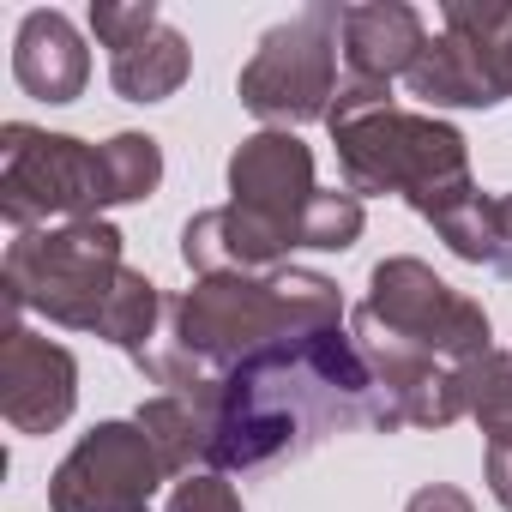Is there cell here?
<instances>
[{"mask_svg": "<svg viewBox=\"0 0 512 512\" xmlns=\"http://www.w3.org/2000/svg\"><path fill=\"white\" fill-rule=\"evenodd\" d=\"M211 416L205 470H266L344 428H380L374 368L344 326L284 338L193 392Z\"/></svg>", "mask_w": 512, "mask_h": 512, "instance_id": "6da1fadb", "label": "cell"}, {"mask_svg": "<svg viewBox=\"0 0 512 512\" xmlns=\"http://www.w3.org/2000/svg\"><path fill=\"white\" fill-rule=\"evenodd\" d=\"M320 326H344V296L326 272H302V266L223 272V278H199L169 302L163 338L145 350L139 368L163 392H199L223 380L235 362Z\"/></svg>", "mask_w": 512, "mask_h": 512, "instance_id": "7a4b0ae2", "label": "cell"}, {"mask_svg": "<svg viewBox=\"0 0 512 512\" xmlns=\"http://www.w3.org/2000/svg\"><path fill=\"white\" fill-rule=\"evenodd\" d=\"M332 145H338L344 187L356 199L362 193H398L416 217H428L446 199L476 187L464 133L434 121V115H410L398 103L368 109L356 121H332Z\"/></svg>", "mask_w": 512, "mask_h": 512, "instance_id": "3957f363", "label": "cell"}, {"mask_svg": "<svg viewBox=\"0 0 512 512\" xmlns=\"http://www.w3.org/2000/svg\"><path fill=\"white\" fill-rule=\"evenodd\" d=\"M121 229L103 217H79V223H55V229H25L7 247V320L19 314H43L49 326L67 332H97L115 284H121Z\"/></svg>", "mask_w": 512, "mask_h": 512, "instance_id": "277c9868", "label": "cell"}, {"mask_svg": "<svg viewBox=\"0 0 512 512\" xmlns=\"http://www.w3.org/2000/svg\"><path fill=\"white\" fill-rule=\"evenodd\" d=\"M350 326L374 332V338H392L404 350H422V356H434L446 368H464V362L494 350L488 308L470 302L464 290H452L446 278H434V266L410 260V253L374 266L368 296H362Z\"/></svg>", "mask_w": 512, "mask_h": 512, "instance_id": "5b68a950", "label": "cell"}, {"mask_svg": "<svg viewBox=\"0 0 512 512\" xmlns=\"http://www.w3.org/2000/svg\"><path fill=\"white\" fill-rule=\"evenodd\" d=\"M338 49H344V7L320 0V7L290 13L284 25H272L253 49V61L241 67V109L260 115L266 127L290 133L308 121L332 115L338 97Z\"/></svg>", "mask_w": 512, "mask_h": 512, "instance_id": "8992f818", "label": "cell"}, {"mask_svg": "<svg viewBox=\"0 0 512 512\" xmlns=\"http://www.w3.org/2000/svg\"><path fill=\"white\" fill-rule=\"evenodd\" d=\"M103 211V163L97 145L73 133H43L31 121L0 127V217L19 235L49 229V217L79 223Z\"/></svg>", "mask_w": 512, "mask_h": 512, "instance_id": "52a82bcc", "label": "cell"}, {"mask_svg": "<svg viewBox=\"0 0 512 512\" xmlns=\"http://www.w3.org/2000/svg\"><path fill=\"white\" fill-rule=\"evenodd\" d=\"M446 31L428 37V49L410 67V91L428 109H494L506 103L500 73V37L512 31V7L494 0H446Z\"/></svg>", "mask_w": 512, "mask_h": 512, "instance_id": "ba28073f", "label": "cell"}, {"mask_svg": "<svg viewBox=\"0 0 512 512\" xmlns=\"http://www.w3.org/2000/svg\"><path fill=\"white\" fill-rule=\"evenodd\" d=\"M163 458L139 422H97L49 476V512H151Z\"/></svg>", "mask_w": 512, "mask_h": 512, "instance_id": "9c48e42d", "label": "cell"}, {"mask_svg": "<svg viewBox=\"0 0 512 512\" xmlns=\"http://www.w3.org/2000/svg\"><path fill=\"white\" fill-rule=\"evenodd\" d=\"M91 37L109 49V85L127 103H163L187 85L193 49L151 0H97L91 7Z\"/></svg>", "mask_w": 512, "mask_h": 512, "instance_id": "30bf717a", "label": "cell"}, {"mask_svg": "<svg viewBox=\"0 0 512 512\" xmlns=\"http://www.w3.org/2000/svg\"><path fill=\"white\" fill-rule=\"evenodd\" d=\"M79 404V362L73 350L37 338L25 320H7L0 338V416L19 434H55Z\"/></svg>", "mask_w": 512, "mask_h": 512, "instance_id": "8fae6325", "label": "cell"}, {"mask_svg": "<svg viewBox=\"0 0 512 512\" xmlns=\"http://www.w3.org/2000/svg\"><path fill=\"white\" fill-rule=\"evenodd\" d=\"M314 199H320V187H314V151L296 133L266 127V133H253V139L235 145V157H229V205H247V211L272 217L302 247V223H308Z\"/></svg>", "mask_w": 512, "mask_h": 512, "instance_id": "7c38bea8", "label": "cell"}, {"mask_svg": "<svg viewBox=\"0 0 512 512\" xmlns=\"http://www.w3.org/2000/svg\"><path fill=\"white\" fill-rule=\"evenodd\" d=\"M296 253V235L278 229L272 217L247 211V205H211L193 211L181 229V260L199 278H223V272H278Z\"/></svg>", "mask_w": 512, "mask_h": 512, "instance_id": "4fadbf2b", "label": "cell"}, {"mask_svg": "<svg viewBox=\"0 0 512 512\" xmlns=\"http://www.w3.org/2000/svg\"><path fill=\"white\" fill-rule=\"evenodd\" d=\"M428 49V25L404 0H368V7H344V61L350 79L392 85L410 79L416 55Z\"/></svg>", "mask_w": 512, "mask_h": 512, "instance_id": "5bb4252c", "label": "cell"}, {"mask_svg": "<svg viewBox=\"0 0 512 512\" xmlns=\"http://www.w3.org/2000/svg\"><path fill=\"white\" fill-rule=\"evenodd\" d=\"M13 79L25 97L37 103H73L91 79V49L73 31L67 13H25L19 37H13Z\"/></svg>", "mask_w": 512, "mask_h": 512, "instance_id": "9a60e30c", "label": "cell"}, {"mask_svg": "<svg viewBox=\"0 0 512 512\" xmlns=\"http://www.w3.org/2000/svg\"><path fill=\"white\" fill-rule=\"evenodd\" d=\"M422 223H434V235L458 253V260L494 272V278H512V217H506V199H488L482 187L446 199L440 211H428Z\"/></svg>", "mask_w": 512, "mask_h": 512, "instance_id": "2e32d148", "label": "cell"}, {"mask_svg": "<svg viewBox=\"0 0 512 512\" xmlns=\"http://www.w3.org/2000/svg\"><path fill=\"white\" fill-rule=\"evenodd\" d=\"M133 422L145 428V440L157 446L169 476H193V464L211 458V416L193 392H157V398L139 404Z\"/></svg>", "mask_w": 512, "mask_h": 512, "instance_id": "e0dca14e", "label": "cell"}, {"mask_svg": "<svg viewBox=\"0 0 512 512\" xmlns=\"http://www.w3.org/2000/svg\"><path fill=\"white\" fill-rule=\"evenodd\" d=\"M169 308H163V296H157V284L145 278V272H121V284H115V296H109V308H103V320H97V338H109L115 350H127L133 362H145V350L163 338L157 332V320H163Z\"/></svg>", "mask_w": 512, "mask_h": 512, "instance_id": "ac0fdd59", "label": "cell"}, {"mask_svg": "<svg viewBox=\"0 0 512 512\" xmlns=\"http://www.w3.org/2000/svg\"><path fill=\"white\" fill-rule=\"evenodd\" d=\"M97 163H103V211L109 205H139L163 181V151H157L151 133H115V139H103Z\"/></svg>", "mask_w": 512, "mask_h": 512, "instance_id": "d6986e66", "label": "cell"}, {"mask_svg": "<svg viewBox=\"0 0 512 512\" xmlns=\"http://www.w3.org/2000/svg\"><path fill=\"white\" fill-rule=\"evenodd\" d=\"M458 374H464V404H470L476 428L488 434V446L494 440H512V356L488 350V356L464 362Z\"/></svg>", "mask_w": 512, "mask_h": 512, "instance_id": "ffe728a7", "label": "cell"}, {"mask_svg": "<svg viewBox=\"0 0 512 512\" xmlns=\"http://www.w3.org/2000/svg\"><path fill=\"white\" fill-rule=\"evenodd\" d=\"M362 223H368V211H362V199L344 187H320V199L308 205V223H302V247H320V253H344V247H356L362 241Z\"/></svg>", "mask_w": 512, "mask_h": 512, "instance_id": "44dd1931", "label": "cell"}, {"mask_svg": "<svg viewBox=\"0 0 512 512\" xmlns=\"http://www.w3.org/2000/svg\"><path fill=\"white\" fill-rule=\"evenodd\" d=\"M169 512H241V494H235L217 470H193L187 482H175Z\"/></svg>", "mask_w": 512, "mask_h": 512, "instance_id": "7402d4cb", "label": "cell"}, {"mask_svg": "<svg viewBox=\"0 0 512 512\" xmlns=\"http://www.w3.org/2000/svg\"><path fill=\"white\" fill-rule=\"evenodd\" d=\"M404 512H476V506H470L464 488H452V482H428V488H416V494L404 500Z\"/></svg>", "mask_w": 512, "mask_h": 512, "instance_id": "603a6c76", "label": "cell"}, {"mask_svg": "<svg viewBox=\"0 0 512 512\" xmlns=\"http://www.w3.org/2000/svg\"><path fill=\"white\" fill-rule=\"evenodd\" d=\"M482 470H488V494L512 512V440H494L488 458H482Z\"/></svg>", "mask_w": 512, "mask_h": 512, "instance_id": "cb8c5ba5", "label": "cell"}, {"mask_svg": "<svg viewBox=\"0 0 512 512\" xmlns=\"http://www.w3.org/2000/svg\"><path fill=\"white\" fill-rule=\"evenodd\" d=\"M500 73H506V91H512V31L500 37Z\"/></svg>", "mask_w": 512, "mask_h": 512, "instance_id": "d4e9b609", "label": "cell"}, {"mask_svg": "<svg viewBox=\"0 0 512 512\" xmlns=\"http://www.w3.org/2000/svg\"><path fill=\"white\" fill-rule=\"evenodd\" d=\"M506 217H512V193H506Z\"/></svg>", "mask_w": 512, "mask_h": 512, "instance_id": "484cf974", "label": "cell"}]
</instances>
